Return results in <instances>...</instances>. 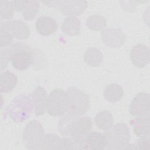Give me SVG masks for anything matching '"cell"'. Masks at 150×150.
<instances>
[{
    "mask_svg": "<svg viewBox=\"0 0 150 150\" xmlns=\"http://www.w3.org/2000/svg\"><path fill=\"white\" fill-rule=\"evenodd\" d=\"M8 52L9 61L12 67L19 71L27 70L33 62V54L30 47L18 43L13 45Z\"/></svg>",
    "mask_w": 150,
    "mask_h": 150,
    "instance_id": "6da1fadb",
    "label": "cell"
},
{
    "mask_svg": "<svg viewBox=\"0 0 150 150\" xmlns=\"http://www.w3.org/2000/svg\"><path fill=\"white\" fill-rule=\"evenodd\" d=\"M92 125V121L88 117L80 118L73 116L62 134L63 135L69 134L71 138L80 144L81 140L90 132Z\"/></svg>",
    "mask_w": 150,
    "mask_h": 150,
    "instance_id": "7a4b0ae2",
    "label": "cell"
},
{
    "mask_svg": "<svg viewBox=\"0 0 150 150\" xmlns=\"http://www.w3.org/2000/svg\"><path fill=\"white\" fill-rule=\"evenodd\" d=\"M111 130L104 133L108 141L107 148L110 149H122L128 145L130 139L128 127L123 123H118L113 126Z\"/></svg>",
    "mask_w": 150,
    "mask_h": 150,
    "instance_id": "3957f363",
    "label": "cell"
},
{
    "mask_svg": "<svg viewBox=\"0 0 150 150\" xmlns=\"http://www.w3.org/2000/svg\"><path fill=\"white\" fill-rule=\"evenodd\" d=\"M69 100L67 93L62 89H54L47 97V111L53 117L62 116L67 112Z\"/></svg>",
    "mask_w": 150,
    "mask_h": 150,
    "instance_id": "277c9868",
    "label": "cell"
},
{
    "mask_svg": "<svg viewBox=\"0 0 150 150\" xmlns=\"http://www.w3.org/2000/svg\"><path fill=\"white\" fill-rule=\"evenodd\" d=\"M67 93L69 100L67 112L76 117L85 114L90 106L88 96L75 87L69 88Z\"/></svg>",
    "mask_w": 150,
    "mask_h": 150,
    "instance_id": "5b68a950",
    "label": "cell"
},
{
    "mask_svg": "<svg viewBox=\"0 0 150 150\" xmlns=\"http://www.w3.org/2000/svg\"><path fill=\"white\" fill-rule=\"evenodd\" d=\"M32 102L29 96H20L16 97L8 107L9 115L16 122L24 121L31 113Z\"/></svg>",
    "mask_w": 150,
    "mask_h": 150,
    "instance_id": "8992f818",
    "label": "cell"
},
{
    "mask_svg": "<svg viewBox=\"0 0 150 150\" xmlns=\"http://www.w3.org/2000/svg\"><path fill=\"white\" fill-rule=\"evenodd\" d=\"M129 113L135 118H149V94L145 93L137 94L131 103Z\"/></svg>",
    "mask_w": 150,
    "mask_h": 150,
    "instance_id": "52a82bcc",
    "label": "cell"
},
{
    "mask_svg": "<svg viewBox=\"0 0 150 150\" xmlns=\"http://www.w3.org/2000/svg\"><path fill=\"white\" fill-rule=\"evenodd\" d=\"M43 127L38 121H30L26 125L23 134V140L27 148L37 149L38 145L43 135Z\"/></svg>",
    "mask_w": 150,
    "mask_h": 150,
    "instance_id": "ba28073f",
    "label": "cell"
},
{
    "mask_svg": "<svg viewBox=\"0 0 150 150\" xmlns=\"http://www.w3.org/2000/svg\"><path fill=\"white\" fill-rule=\"evenodd\" d=\"M81 149L103 150L108 146V141L104 134L90 132L80 142Z\"/></svg>",
    "mask_w": 150,
    "mask_h": 150,
    "instance_id": "9c48e42d",
    "label": "cell"
},
{
    "mask_svg": "<svg viewBox=\"0 0 150 150\" xmlns=\"http://www.w3.org/2000/svg\"><path fill=\"white\" fill-rule=\"evenodd\" d=\"M150 51L148 46L143 44H137L130 52V59L135 66L142 68L149 62Z\"/></svg>",
    "mask_w": 150,
    "mask_h": 150,
    "instance_id": "30bf717a",
    "label": "cell"
},
{
    "mask_svg": "<svg viewBox=\"0 0 150 150\" xmlns=\"http://www.w3.org/2000/svg\"><path fill=\"white\" fill-rule=\"evenodd\" d=\"M14 10L21 12L25 20L33 19L39 11V4L36 1H12Z\"/></svg>",
    "mask_w": 150,
    "mask_h": 150,
    "instance_id": "8fae6325",
    "label": "cell"
},
{
    "mask_svg": "<svg viewBox=\"0 0 150 150\" xmlns=\"http://www.w3.org/2000/svg\"><path fill=\"white\" fill-rule=\"evenodd\" d=\"M57 28L58 25L56 21L47 16L39 17L35 22L36 32L44 36H49L54 34L57 31Z\"/></svg>",
    "mask_w": 150,
    "mask_h": 150,
    "instance_id": "7c38bea8",
    "label": "cell"
},
{
    "mask_svg": "<svg viewBox=\"0 0 150 150\" xmlns=\"http://www.w3.org/2000/svg\"><path fill=\"white\" fill-rule=\"evenodd\" d=\"M1 25L5 27L12 36L16 39H24L29 35L30 31L28 26L21 21H11L1 23Z\"/></svg>",
    "mask_w": 150,
    "mask_h": 150,
    "instance_id": "4fadbf2b",
    "label": "cell"
},
{
    "mask_svg": "<svg viewBox=\"0 0 150 150\" xmlns=\"http://www.w3.org/2000/svg\"><path fill=\"white\" fill-rule=\"evenodd\" d=\"M32 98L35 115L39 116L45 114L47 111V97L44 88L38 87L32 94Z\"/></svg>",
    "mask_w": 150,
    "mask_h": 150,
    "instance_id": "5bb4252c",
    "label": "cell"
},
{
    "mask_svg": "<svg viewBox=\"0 0 150 150\" xmlns=\"http://www.w3.org/2000/svg\"><path fill=\"white\" fill-rule=\"evenodd\" d=\"M18 81L16 74L9 70L1 73L0 90L1 93H7L12 91L16 87Z\"/></svg>",
    "mask_w": 150,
    "mask_h": 150,
    "instance_id": "9a60e30c",
    "label": "cell"
},
{
    "mask_svg": "<svg viewBox=\"0 0 150 150\" xmlns=\"http://www.w3.org/2000/svg\"><path fill=\"white\" fill-rule=\"evenodd\" d=\"M94 122L101 130L107 131L113 127L114 118L112 114L108 110H104L98 112L94 117Z\"/></svg>",
    "mask_w": 150,
    "mask_h": 150,
    "instance_id": "2e32d148",
    "label": "cell"
},
{
    "mask_svg": "<svg viewBox=\"0 0 150 150\" xmlns=\"http://www.w3.org/2000/svg\"><path fill=\"white\" fill-rule=\"evenodd\" d=\"M61 28L62 31L67 35H78L80 33V21L76 17L70 16L64 20Z\"/></svg>",
    "mask_w": 150,
    "mask_h": 150,
    "instance_id": "e0dca14e",
    "label": "cell"
},
{
    "mask_svg": "<svg viewBox=\"0 0 150 150\" xmlns=\"http://www.w3.org/2000/svg\"><path fill=\"white\" fill-rule=\"evenodd\" d=\"M62 139L56 134H46L40 140L37 149H62Z\"/></svg>",
    "mask_w": 150,
    "mask_h": 150,
    "instance_id": "ac0fdd59",
    "label": "cell"
},
{
    "mask_svg": "<svg viewBox=\"0 0 150 150\" xmlns=\"http://www.w3.org/2000/svg\"><path fill=\"white\" fill-rule=\"evenodd\" d=\"M134 134L139 137L149 135V118H135L130 121Z\"/></svg>",
    "mask_w": 150,
    "mask_h": 150,
    "instance_id": "d6986e66",
    "label": "cell"
},
{
    "mask_svg": "<svg viewBox=\"0 0 150 150\" xmlns=\"http://www.w3.org/2000/svg\"><path fill=\"white\" fill-rule=\"evenodd\" d=\"M103 94L107 100L110 102L115 103L121 99L124 94V91L120 85L112 83L106 86Z\"/></svg>",
    "mask_w": 150,
    "mask_h": 150,
    "instance_id": "ffe728a7",
    "label": "cell"
},
{
    "mask_svg": "<svg viewBox=\"0 0 150 150\" xmlns=\"http://www.w3.org/2000/svg\"><path fill=\"white\" fill-rule=\"evenodd\" d=\"M1 19H10L13 13L14 8L12 2L6 1H1Z\"/></svg>",
    "mask_w": 150,
    "mask_h": 150,
    "instance_id": "44dd1931",
    "label": "cell"
},
{
    "mask_svg": "<svg viewBox=\"0 0 150 150\" xmlns=\"http://www.w3.org/2000/svg\"><path fill=\"white\" fill-rule=\"evenodd\" d=\"M13 37L9 30L4 26L1 25V46H6L9 44Z\"/></svg>",
    "mask_w": 150,
    "mask_h": 150,
    "instance_id": "7402d4cb",
    "label": "cell"
},
{
    "mask_svg": "<svg viewBox=\"0 0 150 150\" xmlns=\"http://www.w3.org/2000/svg\"><path fill=\"white\" fill-rule=\"evenodd\" d=\"M135 149H149L150 146V139L149 135L140 137V139L138 140L135 144Z\"/></svg>",
    "mask_w": 150,
    "mask_h": 150,
    "instance_id": "603a6c76",
    "label": "cell"
}]
</instances>
